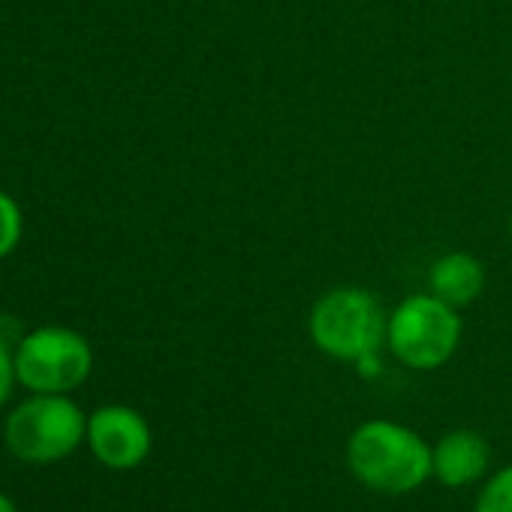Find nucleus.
I'll return each instance as SVG.
<instances>
[{
  "mask_svg": "<svg viewBox=\"0 0 512 512\" xmlns=\"http://www.w3.org/2000/svg\"><path fill=\"white\" fill-rule=\"evenodd\" d=\"M353 476L383 494L416 491L431 476V446L407 425L371 419L347 443Z\"/></svg>",
  "mask_w": 512,
  "mask_h": 512,
  "instance_id": "f257e3e1",
  "label": "nucleus"
},
{
  "mask_svg": "<svg viewBox=\"0 0 512 512\" xmlns=\"http://www.w3.org/2000/svg\"><path fill=\"white\" fill-rule=\"evenodd\" d=\"M88 440V416L70 395H43L19 401L4 422L7 449L28 464H55L70 458Z\"/></svg>",
  "mask_w": 512,
  "mask_h": 512,
  "instance_id": "f03ea898",
  "label": "nucleus"
},
{
  "mask_svg": "<svg viewBox=\"0 0 512 512\" xmlns=\"http://www.w3.org/2000/svg\"><path fill=\"white\" fill-rule=\"evenodd\" d=\"M380 302L362 287H335L317 299L308 317V335L320 353L338 362H365L386 341Z\"/></svg>",
  "mask_w": 512,
  "mask_h": 512,
  "instance_id": "7ed1b4c3",
  "label": "nucleus"
},
{
  "mask_svg": "<svg viewBox=\"0 0 512 512\" xmlns=\"http://www.w3.org/2000/svg\"><path fill=\"white\" fill-rule=\"evenodd\" d=\"M458 308L440 302L434 293L407 296L386 323V344L392 356L413 371H434L446 365L461 344Z\"/></svg>",
  "mask_w": 512,
  "mask_h": 512,
  "instance_id": "20e7f679",
  "label": "nucleus"
},
{
  "mask_svg": "<svg viewBox=\"0 0 512 512\" xmlns=\"http://www.w3.org/2000/svg\"><path fill=\"white\" fill-rule=\"evenodd\" d=\"M19 386L43 395H70L94 371L91 341L70 326H40L22 335L13 350Z\"/></svg>",
  "mask_w": 512,
  "mask_h": 512,
  "instance_id": "39448f33",
  "label": "nucleus"
},
{
  "mask_svg": "<svg viewBox=\"0 0 512 512\" xmlns=\"http://www.w3.org/2000/svg\"><path fill=\"white\" fill-rule=\"evenodd\" d=\"M151 425L127 404H106L88 416V449L112 470H133L151 455Z\"/></svg>",
  "mask_w": 512,
  "mask_h": 512,
  "instance_id": "423d86ee",
  "label": "nucleus"
},
{
  "mask_svg": "<svg viewBox=\"0 0 512 512\" xmlns=\"http://www.w3.org/2000/svg\"><path fill=\"white\" fill-rule=\"evenodd\" d=\"M488 443L482 434L458 428L449 431L431 446V476H437L449 488H461L476 482L488 470Z\"/></svg>",
  "mask_w": 512,
  "mask_h": 512,
  "instance_id": "0eeeda50",
  "label": "nucleus"
},
{
  "mask_svg": "<svg viewBox=\"0 0 512 512\" xmlns=\"http://www.w3.org/2000/svg\"><path fill=\"white\" fill-rule=\"evenodd\" d=\"M485 290V266L473 253L452 250L443 253L428 272V293H434L440 302L452 308L473 305Z\"/></svg>",
  "mask_w": 512,
  "mask_h": 512,
  "instance_id": "6e6552de",
  "label": "nucleus"
},
{
  "mask_svg": "<svg viewBox=\"0 0 512 512\" xmlns=\"http://www.w3.org/2000/svg\"><path fill=\"white\" fill-rule=\"evenodd\" d=\"M22 238H25V211L16 202V196H10L0 187V263L10 260L19 250Z\"/></svg>",
  "mask_w": 512,
  "mask_h": 512,
  "instance_id": "1a4fd4ad",
  "label": "nucleus"
},
{
  "mask_svg": "<svg viewBox=\"0 0 512 512\" xmlns=\"http://www.w3.org/2000/svg\"><path fill=\"white\" fill-rule=\"evenodd\" d=\"M473 512H512V464L497 470L476 497Z\"/></svg>",
  "mask_w": 512,
  "mask_h": 512,
  "instance_id": "9d476101",
  "label": "nucleus"
},
{
  "mask_svg": "<svg viewBox=\"0 0 512 512\" xmlns=\"http://www.w3.org/2000/svg\"><path fill=\"white\" fill-rule=\"evenodd\" d=\"M16 383H19V377H16L13 347H7L4 341H0V407H7V401L13 398Z\"/></svg>",
  "mask_w": 512,
  "mask_h": 512,
  "instance_id": "9b49d317",
  "label": "nucleus"
},
{
  "mask_svg": "<svg viewBox=\"0 0 512 512\" xmlns=\"http://www.w3.org/2000/svg\"><path fill=\"white\" fill-rule=\"evenodd\" d=\"M22 326L10 317V314H0V341H4L7 347H13L16 350V344L22 341Z\"/></svg>",
  "mask_w": 512,
  "mask_h": 512,
  "instance_id": "f8f14e48",
  "label": "nucleus"
},
{
  "mask_svg": "<svg viewBox=\"0 0 512 512\" xmlns=\"http://www.w3.org/2000/svg\"><path fill=\"white\" fill-rule=\"evenodd\" d=\"M0 512H19V506H16V500L7 494V491H0Z\"/></svg>",
  "mask_w": 512,
  "mask_h": 512,
  "instance_id": "ddd939ff",
  "label": "nucleus"
},
{
  "mask_svg": "<svg viewBox=\"0 0 512 512\" xmlns=\"http://www.w3.org/2000/svg\"><path fill=\"white\" fill-rule=\"evenodd\" d=\"M509 241H512V217H509Z\"/></svg>",
  "mask_w": 512,
  "mask_h": 512,
  "instance_id": "4468645a",
  "label": "nucleus"
}]
</instances>
